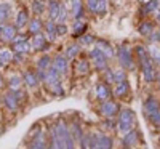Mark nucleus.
Listing matches in <instances>:
<instances>
[{"label": "nucleus", "mask_w": 160, "mask_h": 149, "mask_svg": "<svg viewBox=\"0 0 160 149\" xmlns=\"http://www.w3.org/2000/svg\"><path fill=\"white\" fill-rule=\"evenodd\" d=\"M51 147L53 149H75L71 128L66 125L64 120H58L51 130Z\"/></svg>", "instance_id": "nucleus-1"}, {"label": "nucleus", "mask_w": 160, "mask_h": 149, "mask_svg": "<svg viewBox=\"0 0 160 149\" xmlns=\"http://www.w3.org/2000/svg\"><path fill=\"white\" fill-rule=\"evenodd\" d=\"M80 143H82L87 149H112V146H114L112 138L101 133V131L87 135V136L82 138Z\"/></svg>", "instance_id": "nucleus-2"}, {"label": "nucleus", "mask_w": 160, "mask_h": 149, "mask_svg": "<svg viewBox=\"0 0 160 149\" xmlns=\"http://www.w3.org/2000/svg\"><path fill=\"white\" fill-rule=\"evenodd\" d=\"M59 75L61 74L51 66L50 69L45 72V80H43V82L48 85L50 91L53 95H56V96H62V95H64V90H62V85H61V77Z\"/></svg>", "instance_id": "nucleus-3"}, {"label": "nucleus", "mask_w": 160, "mask_h": 149, "mask_svg": "<svg viewBox=\"0 0 160 149\" xmlns=\"http://www.w3.org/2000/svg\"><path fill=\"white\" fill-rule=\"evenodd\" d=\"M144 112L149 117V120L155 127H160V104L154 96H149L144 103Z\"/></svg>", "instance_id": "nucleus-4"}, {"label": "nucleus", "mask_w": 160, "mask_h": 149, "mask_svg": "<svg viewBox=\"0 0 160 149\" xmlns=\"http://www.w3.org/2000/svg\"><path fill=\"white\" fill-rule=\"evenodd\" d=\"M24 98H26V93L18 88V90H11L10 93L5 95L3 103H5V106H7L8 111L15 112V111H18V107L21 106V103H22Z\"/></svg>", "instance_id": "nucleus-5"}, {"label": "nucleus", "mask_w": 160, "mask_h": 149, "mask_svg": "<svg viewBox=\"0 0 160 149\" xmlns=\"http://www.w3.org/2000/svg\"><path fill=\"white\" fill-rule=\"evenodd\" d=\"M135 122H136V119H135L133 111L125 109V111L120 112V116H118L117 127H118V130L122 131V133H128V131L133 130V127H135Z\"/></svg>", "instance_id": "nucleus-6"}, {"label": "nucleus", "mask_w": 160, "mask_h": 149, "mask_svg": "<svg viewBox=\"0 0 160 149\" xmlns=\"http://www.w3.org/2000/svg\"><path fill=\"white\" fill-rule=\"evenodd\" d=\"M117 59H118L120 66H122L123 69H128V71L135 69V59H133V56H131V51H130L128 45L123 44V45L118 47V50H117Z\"/></svg>", "instance_id": "nucleus-7"}, {"label": "nucleus", "mask_w": 160, "mask_h": 149, "mask_svg": "<svg viewBox=\"0 0 160 149\" xmlns=\"http://www.w3.org/2000/svg\"><path fill=\"white\" fill-rule=\"evenodd\" d=\"M90 59H91L93 64H95V67H96L98 71L106 72V71L109 69V66H108V58H106L98 48H93V50L90 51Z\"/></svg>", "instance_id": "nucleus-8"}, {"label": "nucleus", "mask_w": 160, "mask_h": 149, "mask_svg": "<svg viewBox=\"0 0 160 149\" xmlns=\"http://www.w3.org/2000/svg\"><path fill=\"white\" fill-rule=\"evenodd\" d=\"M155 63L152 61V58L146 59L141 63V72H142V77L146 82H154L157 79V72H155Z\"/></svg>", "instance_id": "nucleus-9"}, {"label": "nucleus", "mask_w": 160, "mask_h": 149, "mask_svg": "<svg viewBox=\"0 0 160 149\" xmlns=\"http://www.w3.org/2000/svg\"><path fill=\"white\" fill-rule=\"evenodd\" d=\"M29 51H31V45L26 40V37L22 35L15 37V40H13V53L15 55H28Z\"/></svg>", "instance_id": "nucleus-10"}, {"label": "nucleus", "mask_w": 160, "mask_h": 149, "mask_svg": "<svg viewBox=\"0 0 160 149\" xmlns=\"http://www.w3.org/2000/svg\"><path fill=\"white\" fill-rule=\"evenodd\" d=\"M87 8L95 15H106L108 11V0H87Z\"/></svg>", "instance_id": "nucleus-11"}, {"label": "nucleus", "mask_w": 160, "mask_h": 149, "mask_svg": "<svg viewBox=\"0 0 160 149\" xmlns=\"http://www.w3.org/2000/svg\"><path fill=\"white\" fill-rule=\"evenodd\" d=\"M118 111H120L118 104H117L115 101H111V100L104 101V103L101 104V107H99V112H101L104 117H108V119L115 117V116L118 114Z\"/></svg>", "instance_id": "nucleus-12"}, {"label": "nucleus", "mask_w": 160, "mask_h": 149, "mask_svg": "<svg viewBox=\"0 0 160 149\" xmlns=\"http://www.w3.org/2000/svg\"><path fill=\"white\" fill-rule=\"evenodd\" d=\"M16 26L13 24H2L0 26V39L3 40V42H13L16 37Z\"/></svg>", "instance_id": "nucleus-13"}, {"label": "nucleus", "mask_w": 160, "mask_h": 149, "mask_svg": "<svg viewBox=\"0 0 160 149\" xmlns=\"http://www.w3.org/2000/svg\"><path fill=\"white\" fill-rule=\"evenodd\" d=\"M51 66L55 67V69H56L61 75L66 74V72H68V69H69V63H68V58H66V55H58V56H55Z\"/></svg>", "instance_id": "nucleus-14"}, {"label": "nucleus", "mask_w": 160, "mask_h": 149, "mask_svg": "<svg viewBox=\"0 0 160 149\" xmlns=\"http://www.w3.org/2000/svg\"><path fill=\"white\" fill-rule=\"evenodd\" d=\"M95 44H96V48H98L108 59L114 58V48H112V45H111L109 42H106V40H96Z\"/></svg>", "instance_id": "nucleus-15"}, {"label": "nucleus", "mask_w": 160, "mask_h": 149, "mask_svg": "<svg viewBox=\"0 0 160 149\" xmlns=\"http://www.w3.org/2000/svg\"><path fill=\"white\" fill-rule=\"evenodd\" d=\"M29 149H47V138L43 131H40L32 138V141L29 143Z\"/></svg>", "instance_id": "nucleus-16"}, {"label": "nucleus", "mask_w": 160, "mask_h": 149, "mask_svg": "<svg viewBox=\"0 0 160 149\" xmlns=\"http://www.w3.org/2000/svg\"><path fill=\"white\" fill-rule=\"evenodd\" d=\"M38 82H40V79H38L37 72H34L31 69L24 72V84L28 85L29 88H37L38 87Z\"/></svg>", "instance_id": "nucleus-17"}, {"label": "nucleus", "mask_w": 160, "mask_h": 149, "mask_svg": "<svg viewBox=\"0 0 160 149\" xmlns=\"http://www.w3.org/2000/svg\"><path fill=\"white\" fill-rule=\"evenodd\" d=\"M95 93H96V98L101 100V101H108L109 96H111V90H109V87H108V84H106V82L98 84Z\"/></svg>", "instance_id": "nucleus-18"}, {"label": "nucleus", "mask_w": 160, "mask_h": 149, "mask_svg": "<svg viewBox=\"0 0 160 149\" xmlns=\"http://www.w3.org/2000/svg\"><path fill=\"white\" fill-rule=\"evenodd\" d=\"M117 98H125L127 95L130 93V84L127 82H118V84H115V88H114V91H112Z\"/></svg>", "instance_id": "nucleus-19"}, {"label": "nucleus", "mask_w": 160, "mask_h": 149, "mask_svg": "<svg viewBox=\"0 0 160 149\" xmlns=\"http://www.w3.org/2000/svg\"><path fill=\"white\" fill-rule=\"evenodd\" d=\"M45 32H47V39L48 40H56L58 39V24L55 23V21H48L47 24H45Z\"/></svg>", "instance_id": "nucleus-20"}, {"label": "nucleus", "mask_w": 160, "mask_h": 149, "mask_svg": "<svg viewBox=\"0 0 160 149\" xmlns=\"http://www.w3.org/2000/svg\"><path fill=\"white\" fill-rule=\"evenodd\" d=\"M59 10H61V3L58 2V0H50V2H48V16H50L51 21L58 19Z\"/></svg>", "instance_id": "nucleus-21"}, {"label": "nucleus", "mask_w": 160, "mask_h": 149, "mask_svg": "<svg viewBox=\"0 0 160 149\" xmlns=\"http://www.w3.org/2000/svg\"><path fill=\"white\" fill-rule=\"evenodd\" d=\"M29 23V11L26 10V8H21L19 10V13L16 15V21H15V26L18 29H21V28H24L26 24Z\"/></svg>", "instance_id": "nucleus-22"}, {"label": "nucleus", "mask_w": 160, "mask_h": 149, "mask_svg": "<svg viewBox=\"0 0 160 149\" xmlns=\"http://www.w3.org/2000/svg\"><path fill=\"white\" fill-rule=\"evenodd\" d=\"M47 37H43L42 34H35L34 35V39H32V47L34 48H37L38 51H42V50H47V47H48V44H47Z\"/></svg>", "instance_id": "nucleus-23"}, {"label": "nucleus", "mask_w": 160, "mask_h": 149, "mask_svg": "<svg viewBox=\"0 0 160 149\" xmlns=\"http://www.w3.org/2000/svg\"><path fill=\"white\" fill-rule=\"evenodd\" d=\"M138 140H139L138 131H136V130H131V131L125 133V136H123V146L131 147V146H135V144L138 143Z\"/></svg>", "instance_id": "nucleus-24"}, {"label": "nucleus", "mask_w": 160, "mask_h": 149, "mask_svg": "<svg viewBox=\"0 0 160 149\" xmlns=\"http://www.w3.org/2000/svg\"><path fill=\"white\" fill-rule=\"evenodd\" d=\"M10 16H11V5L7 3V2L0 3V26L5 24Z\"/></svg>", "instance_id": "nucleus-25"}, {"label": "nucleus", "mask_w": 160, "mask_h": 149, "mask_svg": "<svg viewBox=\"0 0 160 149\" xmlns=\"http://www.w3.org/2000/svg\"><path fill=\"white\" fill-rule=\"evenodd\" d=\"M138 31H139V34L144 35V37H151V35L154 34V23H151V21H142V23L139 24Z\"/></svg>", "instance_id": "nucleus-26"}, {"label": "nucleus", "mask_w": 160, "mask_h": 149, "mask_svg": "<svg viewBox=\"0 0 160 149\" xmlns=\"http://www.w3.org/2000/svg\"><path fill=\"white\" fill-rule=\"evenodd\" d=\"M72 16L75 19H82V16H83V3H82V0H72Z\"/></svg>", "instance_id": "nucleus-27"}, {"label": "nucleus", "mask_w": 160, "mask_h": 149, "mask_svg": "<svg viewBox=\"0 0 160 149\" xmlns=\"http://www.w3.org/2000/svg\"><path fill=\"white\" fill-rule=\"evenodd\" d=\"M148 50H149V55H151L152 61H154L157 66H160V45H158L157 42H154Z\"/></svg>", "instance_id": "nucleus-28"}, {"label": "nucleus", "mask_w": 160, "mask_h": 149, "mask_svg": "<svg viewBox=\"0 0 160 149\" xmlns=\"http://www.w3.org/2000/svg\"><path fill=\"white\" fill-rule=\"evenodd\" d=\"M135 53H136V56H138V59H139V64H141L142 61H146V59H149V58H151L149 50L146 48L144 45H138V47L135 48Z\"/></svg>", "instance_id": "nucleus-29"}, {"label": "nucleus", "mask_w": 160, "mask_h": 149, "mask_svg": "<svg viewBox=\"0 0 160 149\" xmlns=\"http://www.w3.org/2000/svg\"><path fill=\"white\" fill-rule=\"evenodd\" d=\"M66 58L68 59H72V58H77L78 55H80V45L78 44H72V45H69L68 48H66Z\"/></svg>", "instance_id": "nucleus-30"}, {"label": "nucleus", "mask_w": 160, "mask_h": 149, "mask_svg": "<svg viewBox=\"0 0 160 149\" xmlns=\"http://www.w3.org/2000/svg\"><path fill=\"white\" fill-rule=\"evenodd\" d=\"M29 31L35 35V34H40V31H42V21H40V18H34L29 21Z\"/></svg>", "instance_id": "nucleus-31"}, {"label": "nucleus", "mask_w": 160, "mask_h": 149, "mask_svg": "<svg viewBox=\"0 0 160 149\" xmlns=\"http://www.w3.org/2000/svg\"><path fill=\"white\" fill-rule=\"evenodd\" d=\"M87 31V24L82 23L80 19H75V24H74V37H82V34Z\"/></svg>", "instance_id": "nucleus-32"}, {"label": "nucleus", "mask_w": 160, "mask_h": 149, "mask_svg": "<svg viewBox=\"0 0 160 149\" xmlns=\"http://www.w3.org/2000/svg\"><path fill=\"white\" fill-rule=\"evenodd\" d=\"M13 55H15V53L10 51V50H7V48L0 50V59H2V63H3V64L10 63V61L13 59Z\"/></svg>", "instance_id": "nucleus-33"}, {"label": "nucleus", "mask_w": 160, "mask_h": 149, "mask_svg": "<svg viewBox=\"0 0 160 149\" xmlns=\"http://www.w3.org/2000/svg\"><path fill=\"white\" fill-rule=\"evenodd\" d=\"M32 10L35 15H42V13L45 11V3L42 2V0H34V3H32Z\"/></svg>", "instance_id": "nucleus-34"}, {"label": "nucleus", "mask_w": 160, "mask_h": 149, "mask_svg": "<svg viewBox=\"0 0 160 149\" xmlns=\"http://www.w3.org/2000/svg\"><path fill=\"white\" fill-rule=\"evenodd\" d=\"M114 80H115V84L125 82V80H127V72H125V69H117V71H114Z\"/></svg>", "instance_id": "nucleus-35"}, {"label": "nucleus", "mask_w": 160, "mask_h": 149, "mask_svg": "<svg viewBox=\"0 0 160 149\" xmlns=\"http://www.w3.org/2000/svg\"><path fill=\"white\" fill-rule=\"evenodd\" d=\"M66 19H68V10H66V7L61 3V10H59V15H58L56 23L58 24H66Z\"/></svg>", "instance_id": "nucleus-36"}, {"label": "nucleus", "mask_w": 160, "mask_h": 149, "mask_svg": "<svg viewBox=\"0 0 160 149\" xmlns=\"http://www.w3.org/2000/svg\"><path fill=\"white\" fill-rule=\"evenodd\" d=\"M90 71V64L87 63V61H80L78 64H77V72L78 74H87Z\"/></svg>", "instance_id": "nucleus-37"}, {"label": "nucleus", "mask_w": 160, "mask_h": 149, "mask_svg": "<svg viewBox=\"0 0 160 149\" xmlns=\"http://www.w3.org/2000/svg\"><path fill=\"white\" fill-rule=\"evenodd\" d=\"M10 85H11L13 90H18V88H19L21 80L18 79V75H11V77H10Z\"/></svg>", "instance_id": "nucleus-38"}, {"label": "nucleus", "mask_w": 160, "mask_h": 149, "mask_svg": "<svg viewBox=\"0 0 160 149\" xmlns=\"http://www.w3.org/2000/svg\"><path fill=\"white\" fill-rule=\"evenodd\" d=\"M96 40H95V37L93 35H82L80 37V44L82 45H88V44H95Z\"/></svg>", "instance_id": "nucleus-39"}, {"label": "nucleus", "mask_w": 160, "mask_h": 149, "mask_svg": "<svg viewBox=\"0 0 160 149\" xmlns=\"http://www.w3.org/2000/svg\"><path fill=\"white\" fill-rule=\"evenodd\" d=\"M149 40H151V44H154V42H157V44H160V26H158V29H157V32H154L151 37H149Z\"/></svg>", "instance_id": "nucleus-40"}, {"label": "nucleus", "mask_w": 160, "mask_h": 149, "mask_svg": "<svg viewBox=\"0 0 160 149\" xmlns=\"http://www.w3.org/2000/svg\"><path fill=\"white\" fill-rule=\"evenodd\" d=\"M68 32V28H66V24H58V35H62Z\"/></svg>", "instance_id": "nucleus-41"}, {"label": "nucleus", "mask_w": 160, "mask_h": 149, "mask_svg": "<svg viewBox=\"0 0 160 149\" xmlns=\"http://www.w3.org/2000/svg\"><path fill=\"white\" fill-rule=\"evenodd\" d=\"M157 84H158V87H160V74L157 75Z\"/></svg>", "instance_id": "nucleus-42"}, {"label": "nucleus", "mask_w": 160, "mask_h": 149, "mask_svg": "<svg viewBox=\"0 0 160 149\" xmlns=\"http://www.w3.org/2000/svg\"><path fill=\"white\" fill-rule=\"evenodd\" d=\"M3 66H5V64L2 63V59H0V67H3Z\"/></svg>", "instance_id": "nucleus-43"}, {"label": "nucleus", "mask_w": 160, "mask_h": 149, "mask_svg": "<svg viewBox=\"0 0 160 149\" xmlns=\"http://www.w3.org/2000/svg\"><path fill=\"white\" fill-rule=\"evenodd\" d=\"M0 85H2V77H0Z\"/></svg>", "instance_id": "nucleus-44"}]
</instances>
